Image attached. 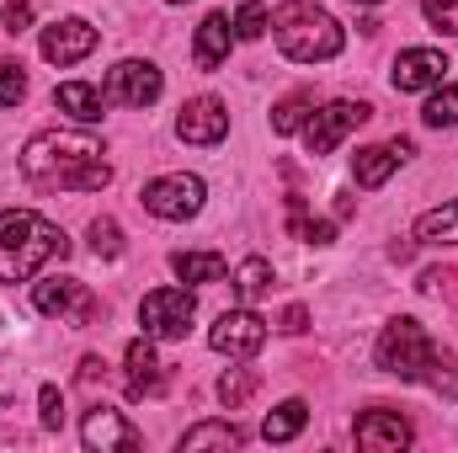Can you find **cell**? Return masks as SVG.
Segmentation results:
<instances>
[{
    "mask_svg": "<svg viewBox=\"0 0 458 453\" xmlns=\"http://www.w3.org/2000/svg\"><path fill=\"white\" fill-rule=\"evenodd\" d=\"M21 176L32 187H59V192H102L113 182V166L102 160V139L81 128H48L32 133L21 150Z\"/></svg>",
    "mask_w": 458,
    "mask_h": 453,
    "instance_id": "6da1fadb",
    "label": "cell"
},
{
    "mask_svg": "<svg viewBox=\"0 0 458 453\" xmlns=\"http://www.w3.org/2000/svg\"><path fill=\"white\" fill-rule=\"evenodd\" d=\"M64 256H70V235L48 225L43 214H32V209L0 214V283H27Z\"/></svg>",
    "mask_w": 458,
    "mask_h": 453,
    "instance_id": "7a4b0ae2",
    "label": "cell"
},
{
    "mask_svg": "<svg viewBox=\"0 0 458 453\" xmlns=\"http://www.w3.org/2000/svg\"><path fill=\"white\" fill-rule=\"evenodd\" d=\"M272 38H277V48L293 64H326V59L342 54L346 43L342 21L326 5H315V0H283L272 11Z\"/></svg>",
    "mask_w": 458,
    "mask_h": 453,
    "instance_id": "3957f363",
    "label": "cell"
},
{
    "mask_svg": "<svg viewBox=\"0 0 458 453\" xmlns=\"http://www.w3.org/2000/svg\"><path fill=\"white\" fill-rule=\"evenodd\" d=\"M373 363H378L384 373L405 379V384H427V379L437 373V346L421 331V321L394 315V321L378 331V341H373Z\"/></svg>",
    "mask_w": 458,
    "mask_h": 453,
    "instance_id": "277c9868",
    "label": "cell"
},
{
    "mask_svg": "<svg viewBox=\"0 0 458 453\" xmlns=\"http://www.w3.org/2000/svg\"><path fill=\"white\" fill-rule=\"evenodd\" d=\"M198 321V294L192 288H155L139 304V326L149 341H182Z\"/></svg>",
    "mask_w": 458,
    "mask_h": 453,
    "instance_id": "5b68a950",
    "label": "cell"
},
{
    "mask_svg": "<svg viewBox=\"0 0 458 453\" xmlns=\"http://www.w3.org/2000/svg\"><path fill=\"white\" fill-rule=\"evenodd\" d=\"M203 198H208L203 176H187V171L155 176V182H144V192H139V203H144L155 219H165V225H182V219L203 214Z\"/></svg>",
    "mask_w": 458,
    "mask_h": 453,
    "instance_id": "8992f818",
    "label": "cell"
},
{
    "mask_svg": "<svg viewBox=\"0 0 458 453\" xmlns=\"http://www.w3.org/2000/svg\"><path fill=\"white\" fill-rule=\"evenodd\" d=\"M32 310L48 321H70V326H91L97 321V299L81 278H38L32 283Z\"/></svg>",
    "mask_w": 458,
    "mask_h": 453,
    "instance_id": "52a82bcc",
    "label": "cell"
},
{
    "mask_svg": "<svg viewBox=\"0 0 458 453\" xmlns=\"http://www.w3.org/2000/svg\"><path fill=\"white\" fill-rule=\"evenodd\" d=\"M208 346L219 352V357H256L261 346H267V321L250 310V304H240V310H225L214 326H208Z\"/></svg>",
    "mask_w": 458,
    "mask_h": 453,
    "instance_id": "ba28073f",
    "label": "cell"
},
{
    "mask_svg": "<svg viewBox=\"0 0 458 453\" xmlns=\"http://www.w3.org/2000/svg\"><path fill=\"white\" fill-rule=\"evenodd\" d=\"M368 117H373L368 102H326L320 113H310V123H304V144H310V155H331L346 133H357Z\"/></svg>",
    "mask_w": 458,
    "mask_h": 453,
    "instance_id": "9c48e42d",
    "label": "cell"
},
{
    "mask_svg": "<svg viewBox=\"0 0 458 453\" xmlns=\"http://www.w3.org/2000/svg\"><path fill=\"white\" fill-rule=\"evenodd\" d=\"M160 91H165V75L149 59H123L107 75V102H117V107H149V102H160Z\"/></svg>",
    "mask_w": 458,
    "mask_h": 453,
    "instance_id": "30bf717a",
    "label": "cell"
},
{
    "mask_svg": "<svg viewBox=\"0 0 458 453\" xmlns=\"http://www.w3.org/2000/svg\"><path fill=\"white\" fill-rule=\"evenodd\" d=\"M97 27L86 21V16H64V21H54V27H43V59L48 64H81V59H91L97 54Z\"/></svg>",
    "mask_w": 458,
    "mask_h": 453,
    "instance_id": "8fae6325",
    "label": "cell"
},
{
    "mask_svg": "<svg viewBox=\"0 0 458 453\" xmlns=\"http://www.w3.org/2000/svg\"><path fill=\"white\" fill-rule=\"evenodd\" d=\"M225 133H229V107L219 97H192L176 113V139L182 144H219Z\"/></svg>",
    "mask_w": 458,
    "mask_h": 453,
    "instance_id": "7c38bea8",
    "label": "cell"
},
{
    "mask_svg": "<svg viewBox=\"0 0 458 453\" xmlns=\"http://www.w3.org/2000/svg\"><path fill=\"white\" fill-rule=\"evenodd\" d=\"M411 155H416V144H411V139L368 144V150H357V155H352V182H357V187H384V182H389Z\"/></svg>",
    "mask_w": 458,
    "mask_h": 453,
    "instance_id": "4fadbf2b",
    "label": "cell"
},
{
    "mask_svg": "<svg viewBox=\"0 0 458 453\" xmlns=\"http://www.w3.org/2000/svg\"><path fill=\"white\" fill-rule=\"evenodd\" d=\"M81 443L91 453H133L139 449V432L123 422V411L97 406V411H86V422H81Z\"/></svg>",
    "mask_w": 458,
    "mask_h": 453,
    "instance_id": "5bb4252c",
    "label": "cell"
},
{
    "mask_svg": "<svg viewBox=\"0 0 458 453\" xmlns=\"http://www.w3.org/2000/svg\"><path fill=\"white\" fill-rule=\"evenodd\" d=\"M443 75H448L443 48H405L389 70L394 91H432V86H443Z\"/></svg>",
    "mask_w": 458,
    "mask_h": 453,
    "instance_id": "9a60e30c",
    "label": "cell"
},
{
    "mask_svg": "<svg viewBox=\"0 0 458 453\" xmlns=\"http://www.w3.org/2000/svg\"><path fill=\"white\" fill-rule=\"evenodd\" d=\"M411 438L416 432H411V422L400 411H362L357 416V449L368 453H400Z\"/></svg>",
    "mask_w": 458,
    "mask_h": 453,
    "instance_id": "2e32d148",
    "label": "cell"
},
{
    "mask_svg": "<svg viewBox=\"0 0 458 453\" xmlns=\"http://www.w3.org/2000/svg\"><path fill=\"white\" fill-rule=\"evenodd\" d=\"M128 395L133 400H155V395H165V368H160V357H155V346L149 337L128 341Z\"/></svg>",
    "mask_w": 458,
    "mask_h": 453,
    "instance_id": "e0dca14e",
    "label": "cell"
},
{
    "mask_svg": "<svg viewBox=\"0 0 458 453\" xmlns=\"http://www.w3.org/2000/svg\"><path fill=\"white\" fill-rule=\"evenodd\" d=\"M229 48H234V21H229L225 11L203 16V27H198V43H192V59H198V70H219V64L229 59Z\"/></svg>",
    "mask_w": 458,
    "mask_h": 453,
    "instance_id": "ac0fdd59",
    "label": "cell"
},
{
    "mask_svg": "<svg viewBox=\"0 0 458 453\" xmlns=\"http://www.w3.org/2000/svg\"><path fill=\"white\" fill-rule=\"evenodd\" d=\"M54 107L70 113L75 123H102V113H107V91L91 86V81H64V86L54 91Z\"/></svg>",
    "mask_w": 458,
    "mask_h": 453,
    "instance_id": "d6986e66",
    "label": "cell"
},
{
    "mask_svg": "<svg viewBox=\"0 0 458 453\" xmlns=\"http://www.w3.org/2000/svg\"><path fill=\"white\" fill-rule=\"evenodd\" d=\"M416 240H421V245H458V198L427 209V214L416 219Z\"/></svg>",
    "mask_w": 458,
    "mask_h": 453,
    "instance_id": "ffe728a7",
    "label": "cell"
},
{
    "mask_svg": "<svg viewBox=\"0 0 458 453\" xmlns=\"http://www.w3.org/2000/svg\"><path fill=\"white\" fill-rule=\"evenodd\" d=\"M171 272L182 278V283H219L229 267L219 251H176L171 256Z\"/></svg>",
    "mask_w": 458,
    "mask_h": 453,
    "instance_id": "44dd1931",
    "label": "cell"
},
{
    "mask_svg": "<svg viewBox=\"0 0 458 453\" xmlns=\"http://www.w3.org/2000/svg\"><path fill=\"white\" fill-rule=\"evenodd\" d=\"M245 443V432L234 427V422H198V427H187L182 432V453H203V449H240Z\"/></svg>",
    "mask_w": 458,
    "mask_h": 453,
    "instance_id": "7402d4cb",
    "label": "cell"
},
{
    "mask_svg": "<svg viewBox=\"0 0 458 453\" xmlns=\"http://www.w3.org/2000/svg\"><path fill=\"white\" fill-rule=\"evenodd\" d=\"M304 422H310V406H304V400H283L277 411H267L261 438H267V443H293V438L304 432Z\"/></svg>",
    "mask_w": 458,
    "mask_h": 453,
    "instance_id": "603a6c76",
    "label": "cell"
},
{
    "mask_svg": "<svg viewBox=\"0 0 458 453\" xmlns=\"http://www.w3.org/2000/svg\"><path fill=\"white\" fill-rule=\"evenodd\" d=\"M267 288H272V261H267V256H245L240 272H234V299H240V304H256Z\"/></svg>",
    "mask_w": 458,
    "mask_h": 453,
    "instance_id": "cb8c5ba5",
    "label": "cell"
},
{
    "mask_svg": "<svg viewBox=\"0 0 458 453\" xmlns=\"http://www.w3.org/2000/svg\"><path fill=\"white\" fill-rule=\"evenodd\" d=\"M310 107H315V97H310V91L283 97V102L272 107V133H299V128L310 123Z\"/></svg>",
    "mask_w": 458,
    "mask_h": 453,
    "instance_id": "d4e9b609",
    "label": "cell"
},
{
    "mask_svg": "<svg viewBox=\"0 0 458 453\" xmlns=\"http://www.w3.org/2000/svg\"><path fill=\"white\" fill-rule=\"evenodd\" d=\"M421 117H427V128H458V86H432Z\"/></svg>",
    "mask_w": 458,
    "mask_h": 453,
    "instance_id": "484cf974",
    "label": "cell"
},
{
    "mask_svg": "<svg viewBox=\"0 0 458 453\" xmlns=\"http://www.w3.org/2000/svg\"><path fill=\"white\" fill-rule=\"evenodd\" d=\"M267 27H272V11H267L261 0H245V5L234 11V38H240V43H256Z\"/></svg>",
    "mask_w": 458,
    "mask_h": 453,
    "instance_id": "4316f807",
    "label": "cell"
},
{
    "mask_svg": "<svg viewBox=\"0 0 458 453\" xmlns=\"http://www.w3.org/2000/svg\"><path fill=\"white\" fill-rule=\"evenodd\" d=\"M250 395H256V373H250V368H229L225 379H219V400H225V411H240Z\"/></svg>",
    "mask_w": 458,
    "mask_h": 453,
    "instance_id": "83f0119b",
    "label": "cell"
},
{
    "mask_svg": "<svg viewBox=\"0 0 458 453\" xmlns=\"http://www.w3.org/2000/svg\"><path fill=\"white\" fill-rule=\"evenodd\" d=\"M91 251L102 261H117L123 256V229H117V219H91Z\"/></svg>",
    "mask_w": 458,
    "mask_h": 453,
    "instance_id": "f1b7e54d",
    "label": "cell"
},
{
    "mask_svg": "<svg viewBox=\"0 0 458 453\" xmlns=\"http://www.w3.org/2000/svg\"><path fill=\"white\" fill-rule=\"evenodd\" d=\"M27 97V75H21V64L16 59H0V107H16Z\"/></svg>",
    "mask_w": 458,
    "mask_h": 453,
    "instance_id": "f546056e",
    "label": "cell"
},
{
    "mask_svg": "<svg viewBox=\"0 0 458 453\" xmlns=\"http://www.w3.org/2000/svg\"><path fill=\"white\" fill-rule=\"evenodd\" d=\"M38 422H43L48 432H59V427H64V395H59L54 384H43V389H38Z\"/></svg>",
    "mask_w": 458,
    "mask_h": 453,
    "instance_id": "4dcf8cb0",
    "label": "cell"
},
{
    "mask_svg": "<svg viewBox=\"0 0 458 453\" xmlns=\"http://www.w3.org/2000/svg\"><path fill=\"white\" fill-rule=\"evenodd\" d=\"M421 16H427L437 32L458 38V0H421Z\"/></svg>",
    "mask_w": 458,
    "mask_h": 453,
    "instance_id": "1f68e13d",
    "label": "cell"
},
{
    "mask_svg": "<svg viewBox=\"0 0 458 453\" xmlns=\"http://www.w3.org/2000/svg\"><path fill=\"white\" fill-rule=\"evenodd\" d=\"M299 240H310V245H331V240H336V219H304Z\"/></svg>",
    "mask_w": 458,
    "mask_h": 453,
    "instance_id": "d6a6232c",
    "label": "cell"
},
{
    "mask_svg": "<svg viewBox=\"0 0 458 453\" xmlns=\"http://www.w3.org/2000/svg\"><path fill=\"white\" fill-rule=\"evenodd\" d=\"M32 27V5L27 0H5V32H27Z\"/></svg>",
    "mask_w": 458,
    "mask_h": 453,
    "instance_id": "836d02e7",
    "label": "cell"
},
{
    "mask_svg": "<svg viewBox=\"0 0 458 453\" xmlns=\"http://www.w3.org/2000/svg\"><path fill=\"white\" fill-rule=\"evenodd\" d=\"M283 331H288V337H304V331H310V310H304V304H288V310H283Z\"/></svg>",
    "mask_w": 458,
    "mask_h": 453,
    "instance_id": "e575fe53",
    "label": "cell"
},
{
    "mask_svg": "<svg viewBox=\"0 0 458 453\" xmlns=\"http://www.w3.org/2000/svg\"><path fill=\"white\" fill-rule=\"evenodd\" d=\"M352 5H384V0H352Z\"/></svg>",
    "mask_w": 458,
    "mask_h": 453,
    "instance_id": "d590c367",
    "label": "cell"
},
{
    "mask_svg": "<svg viewBox=\"0 0 458 453\" xmlns=\"http://www.w3.org/2000/svg\"><path fill=\"white\" fill-rule=\"evenodd\" d=\"M171 5H187V0H171Z\"/></svg>",
    "mask_w": 458,
    "mask_h": 453,
    "instance_id": "8d00e7d4",
    "label": "cell"
}]
</instances>
